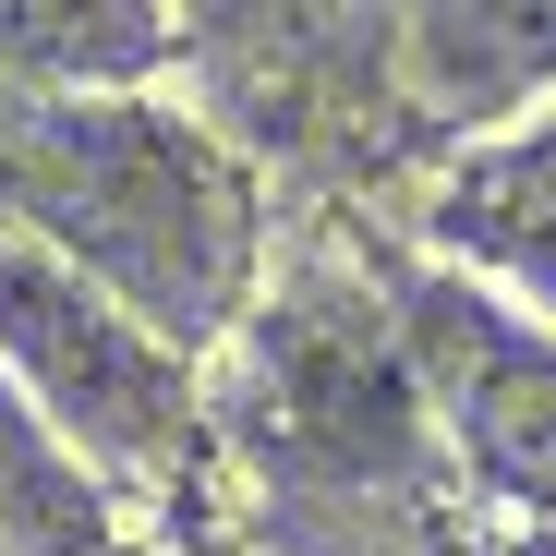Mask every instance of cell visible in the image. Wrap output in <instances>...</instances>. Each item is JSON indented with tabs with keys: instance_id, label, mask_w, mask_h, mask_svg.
I'll return each mask as SVG.
<instances>
[{
	"instance_id": "cell-8",
	"label": "cell",
	"mask_w": 556,
	"mask_h": 556,
	"mask_svg": "<svg viewBox=\"0 0 556 556\" xmlns=\"http://www.w3.org/2000/svg\"><path fill=\"white\" fill-rule=\"evenodd\" d=\"M169 49V0H0V98H122Z\"/></svg>"
},
{
	"instance_id": "cell-2",
	"label": "cell",
	"mask_w": 556,
	"mask_h": 556,
	"mask_svg": "<svg viewBox=\"0 0 556 556\" xmlns=\"http://www.w3.org/2000/svg\"><path fill=\"white\" fill-rule=\"evenodd\" d=\"M0 376L49 412V435H61L110 496L181 484L194 447H206L194 351H169L146 315H122L98 278H73V266L37 254L25 230H0Z\"/></svg>"
},
{
	"instance_id": "cell-7",
	"label": "cell",
	"mask_w": 556,
	"mask_h": 556,
	"mask_svg": "<svg viewBox=\"0 0 556 556\" xmlns=\"http://www.w3.org/2000/svg\"><path fill=\"white\" fill-rule=\"evenodd\" d=\"M400 98L447 134L556 98V0H400Z\"/></svg>"
},
{
	"instance_id": "cell-1",
	"label": "cell",
	"mask_w": 556,
	"mask_h": 556,
	"mask_svg": "<svg viewBox=\"0 0 556 556\" xmlns=\"http://www.w3.org/2000/svg\"><path fill=\"white\" fill-rule=\"evenodd\" d=\"M0 230L98 278L169 351H218L266 278L254 157L146 85L122 98H0Z\"/></svg>"
},
{
	"instance_id": "cell-4",
	"label": "cell",
	"mask_w": 556,
	"mask_h": 556,
	"mask_svg": "<svg viewBox=\"0 0 556 556\" xmlns=\"http://www.w3.org/2000/svg\"><path fill=\"white\" fill-rule=\"evenodd\" d=\"M169 37L218 85L206 122L266 146H327L400 85V0H169Z\"/></svg>"
},
{
	"instance_id": "cell-6",
	"label": "cell",
	"mask_w": 556,
	"mask_h": 556,
	"mask_svg": "<svg viewBox=\"0 0 556 556\" xmlns=\"http://www.w3.org/2000/svg\"><path fill=\"white\" fill-rule=\"evenodd\" d=\"M424 230L459 278H484L496 303L556 327V98H532L496 134L459 146L447 181L424 194Z\"/></svg>"
},
{
	"instance_id": "cell-3",
	"label": "cell",
	"mask_w": 556,
	"mask_h": 556,
	"mask_svg": "<svg viewBox=\"0 0 556 556\" xmlns=\"http://www.w3.org/2000/svg\"><path fill=\"white\" fill-rule=\"evenodd\" d=\"M400 351H412L424 424L447 435L459 472L496 496V520L556 544V327L496 303L484 278L435 266V278L400 291Z\"/></svg>"
},
{
	"instance_id": "cell-5",
	"label": "cell",
	"mask_w": 556,
	"mask_h": 556,
	"mask_svg": "<svg viewBox=\"0 0 556 556\" xmlns=\"http://www.w3.org/2000/svg\"><path fill=\"white\" fill-rule=\"evenodd\" d=\"M266 447L339 459V472H376L412 435V351L400 327H376V303H291L266 327Z\"/></svg>"
},
{
	"instance_id": "cell-9",
	"label": "cell",
	"mask_w": 556,
	"mask_h": 556,
	"mask_svg": "<svg viewBox=\"0 0 556 556\" xmlns=\"http://www.w3.org/2000/svg\"><path fill=\"white\" fill-rule=\"evenodd\" d=\"M0 556H122V496L0 376Z\"/></svg>"
}]
</instances>
